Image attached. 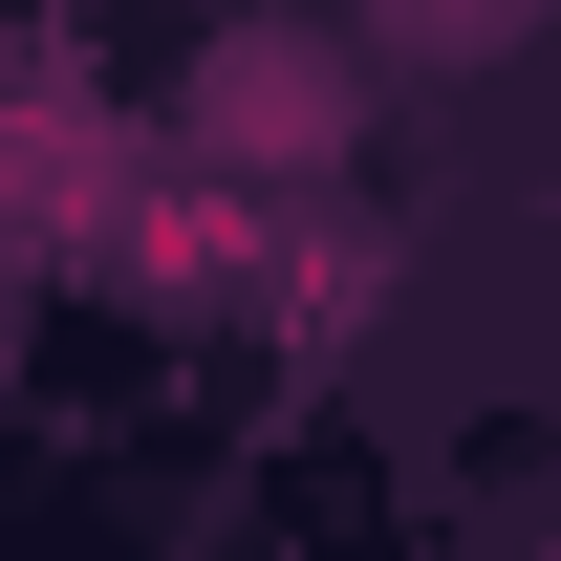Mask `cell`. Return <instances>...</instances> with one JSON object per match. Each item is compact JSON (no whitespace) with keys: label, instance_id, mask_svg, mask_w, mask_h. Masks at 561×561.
Wrapping results in <instances>:
<instances>
[{"label":"cell","instance_id":"6da1fadb","mask_svg":"<svg viewBox=\"0 0 561 561\" xmlns=\"http://www.w3.org/2000/svg\"><path fill=\"white\" fill-rule=\"evenodd\" d=\"M195 130H216V151H280V173H324V151H346V44H302V22H260V44H216Z\"/></svg>","mask_w":561,"mask_h":561},{"label":"cell","instance_id":"7a4b0ae2","mask_svg":"<svg viewBox=\"0 0 561 561\" xmlns=\"http://www.w3.org/2000/svg\"><path fill=\"white\" fill-rule=\"evenodd\" d=\"M389 22H454V44H496V22H540V0H389Z\"/></svg>","mask_w":561,"mask_h":561}]
</instances>
